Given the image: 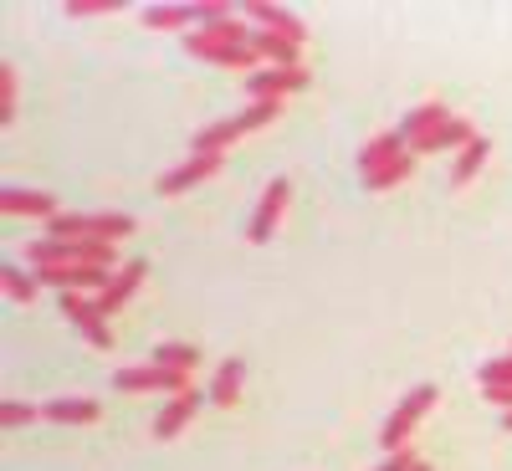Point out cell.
<instances>
[{"label":"cell","mask_w":512,"mask_h":471,"mask_svg":"<svg viewBox=\"0 0 512 471\" xmlns=\"http://www.w3.org/2000/svg\"><path fill=\"white\" fill-rule=\"evenodd\" d=\"M118 236H134V216H123V210H103V216H52V241H118Z\"/></svg>","instance_id":"6da1fadb"},{"label":"cell","mask_w":512,"mask_h":471,"mask_svg":"<svg viewBox=\"0 0 512 471\" xmlns=\"http://www.w3.org/2000/svg\"><path fill=\"white\" fill-rule=\"evenodd\" d=\"M436 405V384H415V390L395 405V415L384 420V436H379V446L390 451V456H400L405 451V441H410V431L425 420V410Z\"/></svg>","instance_id":"7a4b0ae2"},{"label":"cell","mask_w":512,"mask_h":471,"mask_svg":"<svg viewBox=\"0 0 512 471\" xmlns=\"http://www.w3.org/2000/svg\"><path fill=\"white\" fill-rule=\"evenodd\" d=\"M251 26L241 21V16H226V21H210V26H200V31H190L185 36V47L195 52V57H205V62H216L221 52H236V47H251Z\"/></svg>","instance_id":"3957f363"},{"label":"cell","mask_w":512,"mask_h":471,"mask_svg":"<svg viewBox=\"0 0 512 471\" xmlns=\"http://www.w3.org/2000/svg\"><path fill=\"white\" fill-rule=\"evenodd\" d=\"M113 390H169V395H185V390H190V374H180V369H164V364L118 369V374H113Z\"/></svg>","instance_id":"277c9868"},{"label":"cell","mask_w":512,"mask_h":471,"mask_svg":"<svg viewBox=\"0 0 512 471\" xmlns=\"http://www.w3.org/2000/svg\"><path fill=\"white\" fill-rule=\"evenodd\" d=\"M36 282L62 287V292H82V287H98V292H108L113 272H108V267H88V262H72V267H36Z\"/></svg>","instance_id":"5b68a950"},{"label":"cell","mask_w":512,"mask_h":471,"mask_svg":"<svg viewBox=\"0 0 512 471\" xmlns=\"http://www.w3.org/2000/svg\"><path fill=\"white\" fill-rule=\"evenodd\" d=\"M308 88V67H267V72H251V103H282L287 93Z\"/></svg>","instance_id":"8992f818"},{"label":"cell","mask_w":512,"mask_h":471,"mask_svg":"<svg viewBox=\"0 0 512 471\" xmlns=\"http://www.w3.org/2000/svg\"><path fill=\"white\" fill-rule=\"evenodd\" d=\"M246 21H256L262 31H272V36H282V41H297V47L308 41V26L297 21L292 11L272 6V0H251V6H246Z\"/></svg>","instance_id":"52a82bcc"},{"label":"cell","mask_w":512,"mask_h":471,"mask_svg":"<svg viewBox=\"0 0 512 471\" xmlns=\"http://www.w3.org/2000/svg\"><path fill=\"white\" fill-rule=\"evenodd\" d=\"M216 169H221V154H190L180 169H169V175L159 180V195H185V190L205 185Z\"/></svg>","instance_id":"ba28073f"},{"label":"cell","mask_w":512,"mask_h":471,"mask_svg":"<svg viewBox=\"0 0 512 471\" xmlns=\"http://www.w3.org/2000/svg\"><path fill=\"white\" fill-rule=\"evenodd\" d=\"M200 390H185V395H175V400H169L164 410H159V420H154V441H175L180 431H185V425L195 420V410H200Z\"/></svg>","instance_id":"9c48e42d"},{"label":"cell","mask_w":512,"mask_h":471,"mask_svg":"<svg viewBox=\"0 0 512 471\" xmlns=\"http://www.w3.org/2000/svg\"><path fill=\"white\" fill-rule=\"evenodd\" d=\"M0 210L6 216H62L57 210V195H47V190H16V185H6L0 190Z\"/></svg>","instance_id":"30bf717a"},{"label":"cell","mask_w":512,"mask_h":471,"mask_svg":"<svg viewBox=\"0 0 512 471\" xmlns=\"http://www.w3.org/2000/svg\"><path fill=\"white\" fill-rule=\"evenodd\" d=\"M144 262H123L118 272H113V282H108V292H98V308H103V318H113L123 303H128V297H134L139 292V282H144Z\"/></svg>","instance_id":"8fae6325"},{"label":"cell","mask_w":512,"mask_h":471,"mask_svg":"<svg viewBox=\"0 0 512 471\" xmlns=\"http://www.w3.org/2000/svg\"><path fill=\"white\" fill-rule=\"evenodd\" d=\"M472 139H477V134H472V123H466V118H451V123H441V128H436V134L415 139L410 149H415V154H451V149L461 154Z\"/></svg>","instance_id":"7c38bea8"},{"label":"cell","mask_w":512,"mask_h":471,"mask_svg":"<svg viewBox=\"0 0 512 471\" xmlns=\"http://www.w3.org/2000/svg\"><path fill=\"white\" fill-rule=\"evenodd\" d=\"M287 195H292V185H287V180H272V185H267L262 205H256V221H251V241H267V236L277 231L282 210H287Z\"/></svg>","instance_id":"4fadbf2b"},{"label":"cell","mask_w":512,"mask_h":471,"mask_svg":"<svg viewBox=\"0 0 512 471\" xmlns=\"http://www.w3.org/2000/svg\"><path fill=\"white\" fill-rule=\"evenodd\" d=\"M405 149H410L405 128H395V134H379L374 144H364V149H359V169H364V175H374V169H384V164L405 159Z\"/></svg>","instance_id":"5bb4252c"},{"label":"cell","mask_w":512,"mask_h":471,"mask_svg":"<svg viewBox=\"0 0 512 471\" xmlns=\"http://www.w3.org/2000/svg\"><path fill=\"white\" fill-rule=\"evenodd\" d=\"M41 415H47V420H62V425H93V420L103 415V405H98V400H82V395H72V400H52Z\"/></svg>","instance_id":"9a60e30c"},{"label":"cell","mask_w":512,"mask_h":471,"mask_svg":"<svg viewBox=\"0 0 512 471\" xmlns=\"http://www.w3.org/2000/svg\"><path fill=\"white\" fill-rule=\"evenodd\" d=\"M441 123H451L446 103H420V108H415V113H410V118H405L400 128H405V139L415 144V139H425V134H436Z\"/></svg>","instance_id":"2e32d148"},{"label":"cell","mask_w":512,"mask_h":471,"mask_svg":"<svg viewBox=\"0 0 512 471\" xmlns=\"http://www.w3.org/2000/svg\"><path fill=\"white\" fill-rule=\"evenodd\" d=\"M241 379H246V364L241 359H226L216 384H210V405H236L241 400Z\"/></svg>","instance_id":"e0dca14e"},{"label":"cell","mask_w":512,"mask_h":471,"mask_svg":"<svg viewBox=\"0 0 512 471\" xmlns=\"http://www.w3.org/2000/svg\"><path fill=\"white\" fill-rule=\"evenodd\" d=\"M487 154H492V144H487V139H472V144H466V149H461V159H456V169H451V185H456V190L472 185V180H477V169L487 164Z\"/></svg>","instance_id":"ac0fdd59"},{"label":"cell","mask_w":512,"mask_h":471,"mask_svg":"<svg viewBox=\"0 0 512 471\" xmlns=\"http://www.w3.org/2000/svg\"><path fill=\"white\" fill-rule=\"evenodd\" d=\"M251 47L262 52L272 67H303V62H297V41H282V36H272V31H256Z\"/></svg>","instance_id":"d6986e66"},{"label":"cell","mask_w":512,"mask_h":471,"mask_svg":"<svg viewBox=\"0 0 512 471\" xmlns=\"http://www.w3.org/2000/svg\"><path fill=\"white\" fill-rule=\"evenodd\" d=\"M195 21V6H149L144 11V26L149 31H180Z\"/></svg>","instance_id":"ffe728a7"},{"label":"cell","mask_w":512,"mask_h":471,"mask_svg":"<svg viewBox=\"0 0 512 471\" xmlns=\"http://www.w3.org/2000/svg\"><path fill=\"white\" fill-rule=\"evenodd\" d=\"M410 169H415V154H405V159H395V164L374 169V175H364V185H369V190H395L400 180H410Z\"/></svg>","instance_id":"44dd1931"},{"label":"cell","mask_w":512,"mask_h":471,"mask_svg":"<svg viewBox=\"0 0 512 471\" xmlns=\"http://www.w3.org/2000/svg\"><path fill=\"white\" fill-rule=\"evenodd\" d=\"M154 364H164V369H180V374H190V369L200 364V349H190V344H159V349H154Z\"/></svg>","instance_id":"7402d4cb"},{"label":"cell","mask_w":512,"mask_h":471,"mask_svg":"<svg viewBox=\"0 0 512 471\" xmlns=\"http://www.w3.org/2000/svg\"><path fill=\"white\" fill-rule=\"evenodd\" d=\"M0 282H6V297L11 303H36V277H26L21 267H0Z\"/></svg>","instance_id":"603a6c76"},{"label":"cell","mask_w":512,"mask_h":471,"mask_svg":"<svg viewBox=\"0 0 512 471\" xmlns=\"http://www.w3.org/2000/svg\"><path fill=\"white\" fill-rule=\"evenodd\" d=\"M16 118V67L0 62V123Z\"/></svg>","instance_id":"cb8c5ba5"},{"label":"cell","mask_w":512,"mask_h":471,"mask_svg":"<svg viewBox=\"0 0 512 471\" xmlns=\"http://www.w3.org/2000/svg\"><path fill=\"white\" fill-rule=\"evenodd\" d=\"M123 11V0H67V16H108Z\"/></svg>","instance_id":"d4e9b609"},{"label":"cell","mask_w":512,"mask_h":471,"mask_svg":"<svg viewBox=\"0 0 512 471\" xmlns=\"http://www.w3.org/2000/svg\"><path fill=\"white\" fill-rule=\"evenodd\" d=\"M502 384H512V359H497L482 369V390H502Z\"/></svg>","instance_id":"484cf974"},{"label":"cell","mask_w":512,"mask_h":471,"mask_svg":"<svg viewBox=\"0 0 512 471\" xmlns=\"http://www.w3.org/2000/svg\"><path fill=\"white\" fill-rule=\"evenodd\" d=\"M41 410L36 405H16V400H6V405H0V420H6V425H31Z\"/></svg>","instance_id":"4316f807"},{"label":"cell","mask_w":512,"mask_h":471,"mask_svg":"<svg viewBox=\"0 0 512 471\" xmlns=\"http://www.w3.org/2000/svg\"><path fill=\"white\" fill-rule=\"evenodd\" d=\"M415 466H420V461H415L410 451H400V456H390V461H384L379 471H415Z\"/></svg>","instance_id":"83f0119b"},{"label":"cell","mask_w":512,"mask_h":471,"mask_svg":"<svg viewBox=\"0 0 512 471\" xmlns=\"http://www.w3.org/2000/svg\"><path fill=\"white\" fill-rule=\"evenodd\" d=\"M502 425H507V431H512V410H507V420H502Z\"/></svg>","instance_id":"f1b7e54d"},{"label":"cell","mask_w":512,"mask_h":471,"mask_svg":"<svg viewBox=\"0 0 512 471\" xmlns=\"http://www.w3.org/2000/svg\"><path fill=\"white\" fill-rule=\"evenodd\" d=\"M415 471H431V466H425V461H420V466H415Z\"/></svg>","instance_id":"f546056e"}]
</instances>
